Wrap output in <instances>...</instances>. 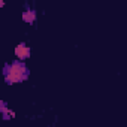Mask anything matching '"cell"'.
Returning <instances> with one entry per match:
<instances>
[{
	"label": "cell",
	"mask_w": 127,
	"mask_h": 127,
	"mask_svg": "<svg viewBox=\"0 0 127 127\" xmlns=\"http://www.w3.org/2000/svg\"><path fill=\"white\" fill-rule=\"evenodd\" d=\"M26 76H27V69H26L24 64H21V63H14V64H11V66L6 67L5 78H6L8 84L21 82V81L26 79Z\"/></svg>",
	"instance_id": "cell-1"
},
{
	"label": "cell",
	"mask_w": 127,
	"mask_h": 127,
	"mask_svg": "<svg viewBox=\"0 0 127 127\" xmlns=\"http://www.w3.org/2000/svg\"><path fill=\"white\" fill-rule=\"evenodd\" d=\"M23 18H24V21H27V23H33L34 21V12H27V14H24L23 15Z\"/></svg>",
	"instance_id": "cell-3"
},
{
	"label": "cell",
	"mask_w": 127,
	"mask_h": 127,
	"mask_svg": "<svg viewBox=\"0 0 127 127\" xmlns=\"http://www.w3.org/2000/svg\"><path fill=\"white\" fill-rule=\"evenodd\" d=\"M15 57L20 58V60L29 58V57H30V48H29L27 45H24V43L17 45V48H15Z\"/></svg>",
	"instance_id": "cell-2"
}]
</instances>
